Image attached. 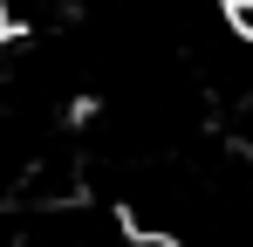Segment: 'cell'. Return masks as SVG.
I'll return each instance as SVG.
<instances>
[{
	"label": "cell",
	"instance_id": "6da1fadb",
	"mask_svg": "<svg viewBox=\"0 0 253 247\" xmlns=\"http://www.w3.org/2000/svg\"><path fill=\"white\" fill-rule=\"evenodd\" d=\"M130 247H165V241H130Z\"/></svg>",
	"mask_w": 253,
	"mask_h": 247
}]
</instances>
